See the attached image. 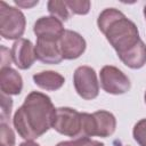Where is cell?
Returning <instances> with one entry per match:
<instances>
[{
    "label": "cell",
    "mask_w": 146,
    "mask_h": 146,
    "mask_svg": "<svg viewBox=\"0 0 146 146\" xmlns=\"http://www.w3.org/2000/svg\"><path fill=\"white\" fill-rule=\"evenodd\" d=\"M145 103H146V92H145Z\"/></svg>",
    "instance_id": "obj_24"
},
{
    "label": "cell",
    "mask_w": 146,
    "mask_h": 146,
    "mask_svg": "<svg viewBox=\"0 0 146 146\" xmlns=\"http://www.w3.org/2000/svg\"><path fill=\"white\" fill-rule=\"evenodd\" d=\"M48 11L51 14V16L56 17L60 22H65L71 17V11L66 5L65 1L60 0H51L48 2Z\"/></svg>",
    "instance_id": "obj_14"
},
{
    "label": "cell",
    "mask_w": 146,
    "mask_h": 146,
    "mask_svg": "<svg viewBox=\"0 0 146 146\" xmlns=\"http://www.w3.org/2000/svg\"><path fill=\"white\" fill-rule=\"evenodd\" d=\"M117 146H122V145H117Z\"/></svg>",
    "instance_id": "obj_25"
},
{
    "label": "cell",
    "mask_w": 146,
    "mask_h": 146,
    "mask_svg": "<svg viewBox=\"0 0 146 146\" xmlns=\"http://www.w3.org/2000/svg\"><path fill=\"white\" fill-rule=\"evenodd\" d=\"M144 15H145V18H146V6H145V8H144Z\"/></svg>",
    "instance_id": "obj_23"
},
{
    "label": "cell",
    "mask_w": 146,
    "mask_h": 146,
    "mask_svg": "<svg viewBox=\"0 0 146 146\" xmlns=\"http://www.w3.org/2000/svg\"><path fill=\"white\" fill-rule=\"evenodd\" d=\"M13 100L10 97L6 96V94L1 92V122L6 123V121L10 117Z\"/></svg>",
    "instance_id": "obj_18"
},
{
    "label": "cell",
    "mask_w": 146,
    "mask_h": 146,
    "mask_svg": "<svg viewBox=\"0 0 146 146\" xmlns=\"http://www.w3.org/2000/svg\"><path fill=\"white\" fill-rule=\"evenodd\" d=\"M56 146H78V145H76V141L73 140V141H62Z\"/></svg>",
    "instance_id": "obj_22"
},
{
    "label": "cell",
    "mask_w": 146,
    "mask_h": 146,
    "mask_svg": "<svg viewBox=\"0 0 146 146\" xmlns=\"http://www.w3.org/2000/svg\"><path fill=\"white\" fill-rule=\"evenodd\" d=\"M56 108L47 95L32 91L16 111L13 120L14 127L22 138L33 140L52 128Z\"/></svg>",
    "instance_id": "obj_2"
},
{
    "label": "cell",
    "mask_w": 146,
    "mask_h": 146,
    "mask_svg": "<svg viewBox=\"0 0 146 146\" xmlns=\"http://www.w3.org/2000/svg\"><path fill=\"white\" fill-rule=\"evenodd\" d=\"M65 2L71 14L86 15L90 9V1L88 0H66Z\"/></svg>",
    "instance_id": "obj_15"
},
{
    "label": "cell",
    "mask_w": 146,
    "mask_h": 146,
    "mask_svg": "<svg viewBox=\"0 0 146 146\" xmlns=\"http://www.w3.org/2000/svg\"><path fill=\"white\" fill-rule=\"evenodd\" d=\"M11 59V52L6 47L1 46V68L10 67Z\"/></svg>",
    "instance_id": "obj_19"
},
{
    "label": "cell",
    "mask_w": 146,
    "mask_h": 146,
    "mask_svg": "<svg viewBox=\"0 0 146 146\" xmlns=\"http://www.w3.org/2000/svg\"><path fill=\"white\" fill-rule=\"evenodd\" d=\"M97 24L128 67L140 68L146 64V46L139 38L138 29L120 10L115 8L103 10Z\"/></svg>",
    "instance_id": "obj_1"
},
{
    "label": "cell",
    "mask_w": 146,
    "mask_h": 146,
    "mask_svg": "<svg viewBox=\"0 0 146 146\" xmlns=\"http://www.w3.org/2000/svg\"><path fill=\"white\" fill-rule=\"evenodd\" d=\"M33 31L38 38L44 36V38L60 39L65 30L59 19H57L54 16H47V17H41L35 22Z\"/></svg>",
    "instance_id": "obj_11"
},
{
    "label": "cell",
    "mask_w": 146,
    "mask_h": 146,
    "mask_svg": "<svg viewBox=\"0 0 146 146\" xmlns=\"http://www.w3.org/2000/svg\"><path fill=\"white\" fill-rule=\"evenodd\" d=\"M52 128L64 136L79 138L81 132V113L70 107L56 108Z\"/></svg>",
    "instance_id": "obj_5"
},
{
    "label": "cell",
    "mask_w": 146,
    "mask_h": 146,
    "mask_svg": "<svg viewBox=\"0 0 146 146\" xmlns=\"http://www.w3.org/2000/svg\"><path fill=\"white\" fill-rule=\"evenodd\" d=\"M35 55L39 60L46 64H59L63 56L59 49V39L40 36L35 44Z\"/></svg>",
    "instance_id": "obj_9"
},
{
    "label": "cell",
    "mask_w": 146,
    "mask_h": 146,
    "mask_svg": "<svg viewBox=\"0 0 146 146\" xmlns=\"http://www.w3.org/2000/svg\"><path fill=\"white\" fill-rule=\"evenodd\" d=\"M73 83L78 95L83 99L90 100L98 96L99 84L94 68L89 66L78 67L73 75Z\"/></svg>",
    "instance_id": "obj_6"
},
{
    "label": "cell",
    "mask_w": 146,
    "mask_h": 146,
    "mask_svg": "<svg viewBox=\"0 0 146 146\" xmlns=\"http://www.w3.org/2000/svg\"><path fill=\"white\" fill-rule=\"evenodd\" d=\"M1 130H0V143L1 146H14L15 145V136L13 130L7 123L1 122L0 124Z\"/></svg>",
    "instance_id": "obj_17"
},
{
    "label": "cell",
    "mask_w": 146,
    "mask_h": 146,
    "mask_svg": "<svg viewBox=\"0 0 146 146\" xmlns=\"http://www.w3.org/2000/svg\"><path fill=\"white\" fill-rule=\"evenodd\" d=\"M15 3L19 7H23V8H31L35 5L39 3V1H22V0H15Z\"/></svg>",
    "instance_id": "obj_21"
},
{
    "label": "cell",
    "mask_w": 146,
    "mask_h": 146,
    "mask_svg": "<svg viewBox=\"0 0 146 146\" xmlns=\"http://www.w3.org/2000/svg\"><path fill=\"white\" fill-rule=\"evenodd\" d=\"M76 145L78 146H104L103 143L97 141V140H92L89 137H81V138H76L75 139Z\"/></svg>",
    "instance_id": "obj_20"
},
{
    "label": "cell",
    "mask_w": 146,
    "mask_h": 146,
    "mask_svg": "<svg viewBox=\"0 0 146 146\" xmlns=\"http://www.w3.org/2000/svg\"><path fill=\"white\" fill-rule=\"evenodd\" d=\"M59 49L63 59H75L83 54L86 41L79 33L65 30L59 39Z\"/></svg>",
    "instance_id": "obj_8"
},
{
    "label": "cell",
    "mask_w": 146,
    "mask_h": 146,
    "mask_svg": "<svg viewBox=\"0 0 146 146\" xmlns=\"http://www.w3.org/2000/svg\"><path fill=\"white\" fill-rule=\"evenodd\" d=\"M33 80L38 87L48 91H55L59 89L65 82L64 76L54 71H44L36 73L33 75Z\"/></svg>",
    "instance_id": "obj_13"
},
{
    "label": "cell",
    "mask_w": 146,
    "mask_h": 146,
    "mask_svg": "<svg viewBox=\"0 0 146 146\" xmlns=\"http://www.w3.org/2000/svg\"><path fill=\"white\" fill-rule=\"evenodd\" d=\"M25 17L23 13L8 6L5 1L0 2V34L5 39H17L25 31Z\"/></svg>",
    "instance_id": "obj_4"
},
{
    "label": "cell",
    "mask_w": 146,
    "mask_h": 146,
    "mask_svg": "<svg viewBox=\"0 0 146 146\" xmlns=\"http://www.w3.org/2000/svg\"><path fill=\"white\" fill-rule=\"evenodd\" d=\"M10 52L15 65L21 70L31 67L36 59L35 47L27 39H18L15 41Z\"/></svg>",
    "instance_id": "obj_10"
},
{
    "label": "cell",
    "mask_w": 146,
    "mask_h": 146,
    "mask_svg": "<svg viewBox=\"0 0 146 146\" xmlns=\"http://www.w3.org/2000/svg\"><path fill=\"white\" fill-rule=\"evenodd\" d=\"M22 76L13 68L5 67L0 72V88L1 92L7 95H18L22 91Z\"/></svg>",
    "instance_id": "obj_12"
},
{
    "label": "cell",
    "mask_w": 146,
    "mask_h": 146,
    "mask_svg": "<svg viewBox=\"0 0 146 146\" xmlns=\"http://www.w3.org/2000/svg\"><path fill=\"white\" fill-rule=\"evenodd\" d=\"M116 120L107 111H97L92 114L81 113V132L80 137H108L115 131Z\"/></svg>",
    "instance_id": "obj_3"
},
{
    "label": "cell",
    "mask_w": 146,
    "mask_h": 146,
    "mask_svg": "<svg viewBox=\"0 0 146 146\" xmlns=\"http://www.w3.org/2000/svg\"><path fill=\"white\" fill-rule=\"evenodd\" d=\"M132 133L139 146H146V119H143L135 124Z\"/></svg>",
    "instance_id": "obj_16"
},
{
    "label": "cell",
    "mask_w": 146,
    "mask_h": 146,
    "mask_svg": "<svg viewBox=\"0 0 146 146\" xmlns=\"http://www.w3.org/2000/svg\"><path fill=\"white\" fill-rule=\"evenodd\" d=\"M102 88L112 95H122L130 89L129 78L117 67L106 65L100 70Z\"/></svg>",
    "instance_id": "obj_7"
}]
</instances>
